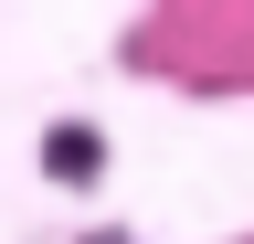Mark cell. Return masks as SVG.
Wrapping results in <instances>:
<instances>
[{
	"label": "cell",
	"mask_w": 254,
	"mask_h": 244,
	"mask_svg": "<svg viewBox=\"0 0 254 244\" xmlns=\"http://www.w3.org/2000/svg\"><path fill=\"white\" fill-rule=\"evenodd\" d=\"M53 170H64V180H85V170H95V138H85V128H64V138H53Z\"/></svg>",
	"instance_id": "1"
}]
</instances>
